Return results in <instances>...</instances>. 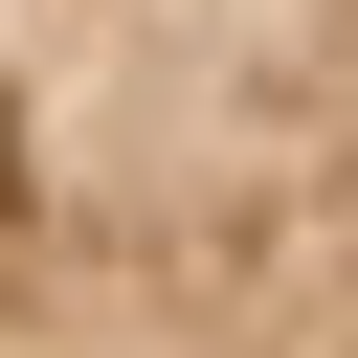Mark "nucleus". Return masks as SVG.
Instances as JSON below:
<instances>
[{"label":"nucleus","instance_id":"nucleus-1","mask_svg":"<svg viewBox=\"0 0 358 358\" xmlns=\"http://www.w3.org/2000/svg\"><path fill=\"white\" fill-rule=\"evenodd\" d=\"M0 358H358V0H0Z\"/></svg>","mask_w":358,"mask_h":358}]
</instances>
